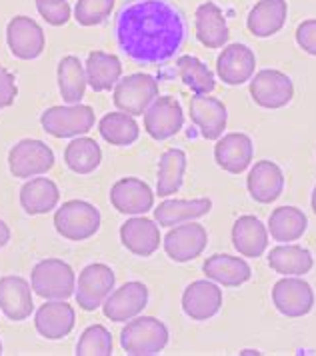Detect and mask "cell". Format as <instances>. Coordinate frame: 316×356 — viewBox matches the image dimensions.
<instances>
[{
	"label": "cell",
	"instance_id": "b9f144b4",
	"mask_svg": "<svg viewBox=\"0 0 316 356\" xmlns=\"http://www.w3.org/2000/svg\"><path fill=\"white\" fill-rule=\"evenodd\" d=\"M297 42L304 52L316 56V20L315 18H308L299 24L297 29Z\"/></svg>",
	"mask_w": 316,
	"mask_h": 356
},
{
	"label": "cell",
	"instance_id": "484cf974",
	"mask_svg": "<svg viewBox=\"0 0 316 356\" xmlns=\"http://www.w3.org/2000/svg\"><path fill=\"white\" fill-rule=\"evenodd\" d=\"M286 17H288L286 0H258L253 10L248 13L246 26L254 36L267 38L283 31Z\"/></svg>",
	"mask_w": 316,
	"mask_h": 356
},
{
	"label": "cell",
	"instance_id": "7bdbcfd3",
	"mask_svg": "<svg viewBox=\"0 0 316 356\" xmlns=\"http://www.w3.org/2000/svg\"><path fill=\"white\" fill-rule=\"evenodd\" d=\"M10 241V228L4 220H0V248H4Z\"/></svg>",
	"mask_w": 316,
	"mask_h": 356
},
{
	"label": "cell",
	"instance_id": "1f68e13d",
	"mask_svg": "<svg viewBox=\"0 0 316 356\" xmlns=\"http://www.w3.org/2000/svg\"><path fill=\"white\" fill-rule=\"evenodd\" d=\"M308 228L306 214L297 207H278L270 212L269 230L276 243H292L299 241Z\"/></svg>",
	"mask_w": 316,
	"mask_h": 356
},
{
	"label": "cell",
	"instance_id": "d4e9b609",
	"mask_svg": "<svg viewBox=\"0 0 316 356\" xmlns=\"http://www.w3.org/2000/svg\"><path fill=\"white\" fill-rule=\"evenodd\" d=\"M232 244L240 257L258 259L269 246V228L253 214L240 216L232 227Z\"/></svg>",
	"mask_w": 316,
	"mask_h": 356
},
{
	"label": "cell",
	"instance_id": "7402d4cb",
	"mask_svg": "<svg viewBox=\"0 0 316 356\" xmlns=\"http://www.w3.org/2000/svg\"><path fill=\"white\" fill-rule=\"evenodd\" d=\"M120 243L134 257L148 259L158 250L162 243L157 220L134 216L120 227Z\"/></svg>",
	"mask_w": 316,
	"mask_h": 356
},
{
	"label": "cell",
	"instance_id": "30bf717a",
	"mask_svg": "<svg viewBox=\"0 0 316 356\" xmlns=\"http://www.w3.org/2000/svg\"><path fill=\"white\" fill-rule=\"evenodd\" d=\"M164 250L168 259L174 262H190L198 259L208 246V232L198 222H180L178 227H171L164 236Z\"/></svg>",
	"mask_w": 316,
	"mask_h": 356
},
{
	"label": "cell",
	"instance_id": "f1b7e54d",
	"mask_svg": "<svg viewBox=\"0 0 316 356\" xmlns=\"http://www.w3.org/2000/svg\"><path fill=\"white\" fill-rule=\"evenodd\" d=\"M58 200H61V191H58L56 182L50 178H31L20 188V207L31 216L54 211Z\"/></svg>",
	"mask_w": 316,
	"mask_h": 356
},
{
	"label": "cell",
	"instance_id": "9c48e42d",
	"mask_svg": "<svg viewBox=\"0 0 316 356\" xmlns=\"http://www.w3.org/2000/svg\"><path fill=\"white\" fill-rule=\"evenodd\" d=\"M251 97L262 108H285L294 97V84L285 72L264 68L251 79Z\"/></svg>",
	"mask_w": 316,
	"mask_h": 356
},
{
	"label": "cell",
	"instance_id": "ba28073f",
	"mask_svg": "<svg viewBox=\"0 0 316 356\" xmlns=\"http://www.w3.org/2000/svg\"><path fill=\"white\" fill-rule=\"evenodd\" d=\"M114 282H116V276L109 264L95 262V264L84 266L79 275V284L74 291L79 307L86 312H93L102 307V302L109 298V294L114 289Z\"/></svg>",
	"mask_w": 316,
	"mask_h": 356
},
{
	"label": "cell",
	"instance_id": "5b68a950",
	"mask_svg": "<svg viewBox=\"0 0 316 356\" xmlns=\"http://www.w3.org/2000/svg\"><path fill=\"white\" fill-rule=\"evenodd\" d=\"M95 111L88 104L50 106L40 116V124L54 138H77L95 127Z\"/></svg>",
	"mask_w": 316,
	"mask_h": 356
},
{
	"label": "cell",
	"instance_id": "d590c367",
	"mask_svg": "<svg viewBox=\"0 0 316 356\" xmlns=\"http://www.w3.org/2000/svg\"><path fill=\"white\" fill-rule=\"evenodd\" d=\"M98 132L109 145L130 146L139 140L141 129H139L134 116L127 113H111L100 118Z\"/></svg>",
	"mask_w": 316,
	"mask_h": 356
},
{
	"label": "cell",
	"instance_id": "bcb514c9",
	"mask_svg": "<svg viewBox=\"0 0 316 356\" xmlns=\"http://www.w3.org/2000/svg\"><path fill=\"white\" fill-rule=\"evenodd\" d=\"M52 2H58V0H52Z\"/></svg>",
	"mask_w": 316,
	"mask_h": 356
},
{
	"label": "cell",
	"instance_id": "2e32d148",
	"mask_svg": "<svg viewBox=\"0 0 316 356\" xmlns=\"http://www.w3.org/2000/svg\"><path fill=\"white\" fill-rule=\"evenodd\" d=\"M222 308V291L214 280H194L182 292V310L190 321H210Z\"/></svg>",
	"mask_w": 316,
	"mask_h": 356
},
{
	"label": "cell",
	"instance_id": "7c38bea8",
	"mask_svg": "<svg viewBox=\"0 0 316 356\" xmlns=\"http://www.w3.org/2000/svg\"><path fill=\"white\" fill-rule=\"evenodd\" d=\"M6 42L13 56L20 60H34L45 52L47 36L40 24L31 17H15L6 26Z\"/></svg>",
	"mask_w": 316,
	"mask_h": 356
},
{
	"label": "cell",
	"instance_id": "4316f807",
	"mask_svg": "<svg viewBox=\"0 0 316 356\" xmlns=\"http://www.w3.org/2000/svg\"><path fill=\"white\" fill-rule=\"evenodd\" d=\"M84 70H86V81L95 92H109L123 76V63L116 54L95 50L88 54Z\"/></svg>",
	"mask_w": 316,
	"mask_h": 356
},
{
	"label": "cell",
	"instance_id": "74e56055",
	"mask_svg": "<svg viewBox=\"0 0 316 356\" xmlns=\"http://www.w3.org/2000/svg\"><path fill=\"white\" fill-rule=\"evenodd\" d=\"M112 337L106 326L93 324L80 334L77 344V356H111Z\"/></svg>",
	"mask_w": 316,
	"mask_h": 356
},
{
	"label": "cell",
	"instance_id": "e0dca14e",
	"mask_svg": "<svg viewBox=\"0 0 316 356\" xmlns=\"http://www.w3.org/2000/svg\"><path fill=\"white\" fill-rule=\"evenodd\" d=\"M256 56L246 44H228L216 58V74L224 84L238 86L254 76Z\"/></svg>",
	"mask_w": 316,
	"mask_h": 356
},
{
	"label": "cell",
	"instance_id": "836d02e7",
	"mask_svg": "<svg viewBox=\"0 0 316 356\" xmlns=\"http://www.w3.org/2000/svg\"><path fill=\"white\" fill-rule=\"evenodd\" d=\"M184 170H187V154L180 148H171L166 150L160 162H158V180H157V195L166 198L180 191L182 180H184Z\"/></svg>",
	"mask_w": 316,
	"mask_h": 356
},
{
	"label": "cell",
	"instance_id": "8fae6325",
	"mask_svg": "<svg viewBox=\"0 0 316 356\" xmlns=\"http://www.w3.org/2000/svg\"><path fill=\"white\" fill-rule=\"evenodd\" d=\"M184 127V113L174 97H157L144 113V130L155 140H168Z\"/></svg>",
	"mask_w": 316,
	"mask_h": 356
},
{
	"label": "cell",
	"instance_id": "4dcf8cb0",
	"mask_svg": "<svg viewBox=\"0 0 316 356\" xmlns=\"http://www.w3.org/2000/svg\"><path fill=\"white\" fill-rule=\"evenodd\" d=\"M269 266L283 276H302L313 270L315 259L310 250L299 244H281L272 248L269 254Z\"/></svg>",
	"mask_w": 316,
	"mask_h": 356
},
{
	"label": "cell",
	"instance_id": "f6af8a7d",
	"mask_svg": "<svg viewBox=\"0 0 316 356\" xmlns=\"http://www.w3.org/2000/svg\"><path fill=\"white\" fill-rule=\"evenodd\" d=\"M0 355H2V342H0Z\"/></svg>",
	"mask_w": 316,
	"mask_h": 356
},
{
	"label": "cell",
	"instance_id": "e575fe53",
	"mask_svg": "<svg viewBox=\"0 0 316 356\" xmlns=\"http://www.w3.org/2000/svg\"><path fill=\"white\" fill-rule=\"evenodd\" d=\"M66 166L77 175H90L102 162V150L95 138L79 136L64 150Z\"/></svg>",
	"mask_w": 316,
	"mask_h": 356
},
{
	"label": "cell",
	"instance_id": "7a4b0ae2",
	"mask_svg": "<svg viewBox=\"0 0 316 356\" xmlns=\"http://www.w3.org/2000/svg\"><path fill=\"white\" fill-rule=\"evenodd\" d=\"M168 344V328L155 316H134L120 332V346L130 356L160 355Z\"/></svg>",
	"mask_w": 316,
	"mask_h": 356
},
{
	"label": "cell",
	"instance_id": "d6986e66",
	"mask_svg": "<svg viewBox=\"0 0 316 356\" xmlns=\"http://www.w3.org/2000/svg\"><path fill=\"white\" fill-rule=\"evenodd\" d=\"M254 156V145L248 134L242 132H230L219 138L214 146V161L222 170L230 175L244 172Z\"/></svg>",
	"mask_w": 316,
	"mask_h": 356
},
{
	"label": "cell",
	"instance_id": "60d3db41",
	"mask_svg": "<svg viewBox=\"0 0 316 356\" xmlns=\"http://www.w3.org/2000/svg\"><path fill=\"white\" fill-rule=\"evenodd\" d=\"M16 97H18V88H16L15 74L8 72L4 66H0V111L13 106Z\"/></svg>",
	"mask_w": 316,
	"mask_h": 356
},
{
	"label": "cell",
	"instance_id": "6da1fadb",
	"mask_svg": "<svg viewBox=\"0 0 316 356\" xmlns=\"http://www.w3.org/2000/svg\"><path fill=\"white\" fill-rule=\"evenodd\" d=\"M118 49L143 66L173 60L187 42V20L168 0H127L114 22Z\"/></svg>",
	"mask_w": 316,
	"mask_h": 356
},
{
	"label": "cell",
	"instance_id": "5bb4252c",
	"mask_svg": "<svg viewBox=\"0 0 316 356\" xmlns=\"http://www.w3.org/2000/svg\"><path fill=\"white\" fill-rule=\"evenodd\" d=\"M148 305V289L139 280L125 282L120 289L112 291L102 302V312L112 323H127L139 316Z\"/></svg>",
	"mask_w": 316,
	"mask_h": 356
},
{
	"label": "cell",
	"instance_id": "ee69618b",
	"mask_svg": "<svg viewBox=\"0 0 316 356\" xmlns=\"http://www.w3.org/2000/svg\"><path fill=\"white\" fill-rule=\"evenodd\" d=\"M310 204H313V212L316 214V186L315 191H313V200H310Z\"/></svg>",
	"mask_w": 316,
	"mask_h": 356
},
{
	"label": "cell",
	"instance_id": "ac0fdd59",
	"mask_svg": "<svg viewBox=\"0 0 316 356\" xmlns=\"http://www.w3.org/2000/svg\"><path fill=\"white\" fill-rule=\"evenodd\" d=\"M77 314L66 300H48L34 314L36 332L47 340H61L74 328Z\"/></svg>",
	"mask_w": 316,
	"mask_h": 356
},
{
	"label": "cell",
	"instance_id": "8d00e7d4",
	"mask_svg": "<svg viewBox=\"0 0 316 356\" xmlns=\"http://www.w3.org/2000/svg\"><path fill=\"white\" fill-rule=\"evenodd\" d=\"M176 72L194 95H210L216 88L212 70L196 56H180L176 60Z\"/></svg>",
	"mask_w": 316,
	"mask_h": 356
},
{
	"label": "cell",
	"instance_id": "ffe728a7",
	"mask_svg": "<svg viewBox=\"0 0 316 356\" xmlns=\"http://www.w3.org/2000/svg\"><path fill=\"white\" fill-rule=\"evenodd\" d=\"M0 310L8 321L22 323L34 312L32 286L22 276L0 278Z\"/></svg>",
	"mask_w": 316,
	"mask_h": 356
},
{
	"label": "cell",
	"instance_id": "3957f363",
	"mask_svg": "<svg viewBox=\"0 0 316 356\" xmlns=\"http://www.w3.org/2000/svg\"><path fill=\"white\" fill-rule=\"evenodd\" d=\"M31 286L45 300H66L77 291V276L72 266L64 260H40L32 268Z\"/></svg>",
	"mask_w": 316,
	"mask_h": 356
},
{
	"label": "cell",
	"instance_id": "f546056e",
	"mask_svg": "<svg viewBox=\"0 0 316 356\" xmlns=\"http://www.w3.org/2000/svg\"><path fill=\"white\" fill-rule=\"evenodd\" d=\"M212 209L210 198H194V200H164L155 209V220L158 227L171 228L180 222L196 220L208 214Z\"/></svg>",
	"mask_w": 316,
	"mask_h": 356
},
{
	"label": "cell",
	"instance_id": "cb8c5ba5",
	"mask_svg": "<svg viewBox=\"0 0 316 356\" xmlns=\"http://www.w3.org/2000/svg\"><path fill=\"white\" fill-rule=\"evenodd\" d=\"M194 29H196V38L206 49H222L228 42V24L222 15L221 6L214 2H205L196 8L194 15Z\"/></svg>",
	"mask_w": 316,
	"mask_h": 356
},
{
	"label": "cell",
	"instance_id": "9a60e30c",
	"mask_svg": "<svg viewBox=\"0 0 316 356\" xmlns=\"http://www.w3.org/2000/svg\"><path fill=\"white\" fill-rule=\"evenodd\" d=\"M109 196H111V204L120 214L139 216L155 209V193L141 178L127 177L116 180Z\"/></svg>",
	"mask_w": 316,
	"mask_h": 356
},
{
	"label": "cell",
	"instance_id": "ab89813d",
	"mask_svg": "<svg viewBox=\"0 0 316 356\" xmlns=\"http://www.w3.org/2000/svg\"><path fill=\"white\" fill-rule=\"evenodd\" d=\"M36 10L38 15L47 20L50 26H64L70 20V4L66 0H36Z\"/></svg>",
	"mask_w": 316,
	"mask_h": 356
},
{
	"label": "cell",
	"instance_id": "277c9868",
	"mask_svg": "<svg viewBox=\"0 0 316 356\" xmlns=\"http://www.w3.org/2000/svg\"><path fill=\"white\" fill-rule=\"evenodd\" d=\"M100 211L86 200H68L54 212L56 232L72 243H82L95 236L100 228Z\"/></svg>",
	"mask_w": 316,
	"mask_h": 356
},
{
	"label": "cell",
	"instance_id": "83f0119b",
	"mask_svg": "<svg viewBox=\"0 0 316 356\" xmlns=\"http://www.w3.org/2000/svg\"><path fill=\"white\" fill-rule=\"evenodd\" d=\"M206 278L219 282L222 286L235 289L244 282L251 280L253 270L248 266V262L238 257H230V254H212L205 260L203 264Z\"/></svg>",
	"mask_w": 316,
	"mask_h": 356
},
{
	"label": "cell",
	"instance_id": "f35d334b",
	"mask_svg": "<svg viewBox=\"0 0 316 356\" xmlns=\"http://www.w3.org/2000/svg\"><path fill=\"white\" fill-rule=\"evenodd\" d=\"M114 0H79L74 6V18L80 26H98L111 17Z\"/></svg>",
	"mask_w": 316,
	"mask_h": 356
},
{
	"label": "cell",
	"instance_id": "8992f818",
	"mask_svg": "<svg viewBox=\"0 0 316 356\" xmlns=\"http://www.w3.org/2000/svg\"><path fill=\"white\" fill-rule=\"evenodd\" d=\"M158 82L150 74H128L127 79L116 82L114 86V106L120 113L130 116H141L146 113V108L157 100Z\"/></svg>",
	"mask_w": 316,
	"mask_h": 356
},
{
	"label": "cell",
	"instance_id": "d6a6232c",
	"mask_svg": "<svg viewBox=\"0 0 316 356\" xmlns=\"http://www.w3.org/2000/svg\"><path fill=\"white\" fill-rule=\"evenodd\" d=\"M58 90L64 102L68 104H79L80 100L84 98L86 92V70L84 65L79 60V56H64L63 60L58 63Z\"/></svg>",
	"mask_w": 316,
	"mask_h": 356
},
{
	"label": "cell",
	"instance_id": "4fadbf2b",
	"mask_svg": "<svg viewBox=\"0 0 316 356\" xmlns=\"http://www.w3.org/2000/svg\"><path fill=\"white\" fill-rule=\"evenodd\" d=\"M272 302L281 314L288 318H301L315 307V291L306 280L286 276L274 284Z\"/></svg>",
	"mask_w": 316,
	"mask_h": 356
},
{
	"label": "cell",
	"instance_id": "603a6c76",
	"mask_svg": "<svg viewBox=\"0 0 316 356\" xmlns=\"http://www.w3.org/2000/svg\"><path fill=\"white\" fill-rule=\"evenodd\" d=\"M246 188L253 196V200L260 204H270L278 200V196L285 191V175L278 164L272 161H258L248 172Z\"/></svg>",
	"mask_w": 316,
	"mask_h": 356
},
{
	"label": "cell",
	"instance_id": "52a82bcc",
	"mask_svg": "<svg viewBox=\"0 0 316 356\" xmlns=\"http://www.w3.org/2000/svg\"><path fill=\"white\" fill-rule=\"evenodd\" d=\"M54 166V152L48 145L36 138L16 143L8 152V170L15 178H31L47 175Z\"/></svg>",
	"mask_w": 316,
	"mask_h": 356
},
{
	"label": "cell",
	"instance_id": "44dd1931",
	"mask_svg": "<svg viewBox=\"0 0 316 356\" xmlns=\"http://www.w3.org/2000/svg\"><path fill=\"white\" fill-rule=\"evenodd\" d=\"M190 120L200 129L206 140H219L226 129L228 113L219 98L194 95L190 98Z\"/></svg>",
	"mask_w": 316,
	"mask_h": 356
}]
</instances>
